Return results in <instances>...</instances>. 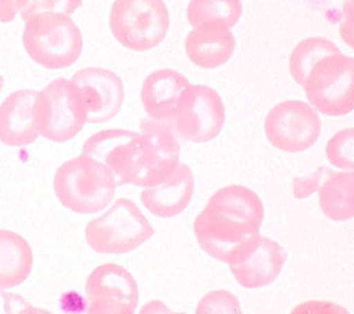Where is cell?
Wrapping results in <instances>:
<instances>
[{"label":"cell","instance_id":"1","mask_svg":"<svg viewBox=\"0 0 354 314\" xmlns=\"http://www.w3.org/2000/svg\"><path fill=\"white\" fill-rule=\"evenodd\" d=\"M82 155L103 163L117 186L151 188L163 183L180 164V144L166 122L142 119L140 132L100 130L83 144Z\"/></svg>","mask_w":354,"mask_h":314},{"label":"cell","instance_id":"2","mask_svg":"<svg viewBox=\"0 0 354 314\" xmlns=\"http://www.w3.org/2000/svg\"><path fill=\"white\" fill-rule=\"evenodd\" d=\"M263 217V202L254 191L243 186H227L208 199L193 229L203 251L228 264L241 246L260 235Z\"/></svg>","mask_w":354,"mask_h":314},{"label":"cell","instance_id":"3","mask_svg":"<svg viewBox=\"0 0 354 314\" xmlns=\"http://www.w3.org/2000/svg\"><path fill=\"white\" fill-rule=\"evenodd\" d=\"M117 187L114 174L99 160L84 155L61 164L54 178V191L61 205L79 215L106 209Z\"/></svg>","mask_w":354,"mask_h":314},{"label":"cell","instance_id":"4","mask_svg":"<svg viewBox=\"0 0 354 314\" xmlns=\"http://www.w3.org/2000/svg\"><path fill=\"white\" fill-rule=\"evenodd\" d=\"M24 23L23 45L37 65L57 70L72 66L80 58L83 37L71 16L42 13Z\"/></svg>","mask_w":354,"mask_h":314},{"label":"cell","instance_id":"5","mask_svg":"<svg viewBox=\"0 0 354 314\" xmlns=\"http://www.w3.org/2000/svg\"><path fill=\"white\" fill-rule=\"evenodd\" d=\"M155 235L149 220L138 205L120 198L102 216L87 223L84 236L87 244L100 254H127L137 250Z\"/></svg>","mask_w":354,"mask_h":314},{"label":"cell","instance_id":"6","mask_svg":"<svg viewBox=\"0 0 354 314\" xmlns=\"http://www.w3.org/2000/svg\"><path fill=\"white\" fill-rule=\"evenodd\" d=\"M109 24L113 37L122 47L147 52L166 38L170 16L163 0H115Z\"/></svg>","mask_w":354,"mask_h":314},{"label":"cell","instance_id":"7","mask_svg":"<svg viewBox=\"0 0 354 314\" xmlns=\"http://www.w3.org/2000/svg\"><path fill=\"white\" fill-rule=\"evenodd\" d=\"M34 117L39 137L57 144L76 138L87 122L76 88L66 79H57L37 92Z\"/></svg>","mask_w":354,"mask_h":314},{"label":"cell","instance_id":"8","mask_svg":"<svg viewBox=\"0 0 354 314\" xmlns=\"http://www.w3.org/2000/svg\"><path fill=\"white\" fill-rule=\"evenodd\" d=\"M304 90L315 110L329 117L354 111V58L342 52L321 59L309 72Z\"/></svg>","mask_w":354,"mask_h":314},{"label":"cell","instance_id":"9","mask_svg":"<svg viewBox=\"0 0 354 314\" xmlns=\"http://www.w3.org/2000/svg\"><path fill=\"white\" fill-rule=\"evenodd\" d=\"M322 122L315 108L287 100L270 110L264 121L266 137L279 150L299 153L311 149L321 137Z\"/></svg>","mask_w":354,"mask_h":314},{"label":"cell","instance_id":"10","mask_svg":"<svg viewBox=\"0 0 354 314\" xmlns=\"http://www.w3.org/2000/svg\"><path fill=\"white\" fill-rule=\"evenodd\" d=\"M86 314H136L140 291L136 278L118 264H102L86 281Z\"/></svg>","mask_w":354,"mask_h":314},{"label":"cell","instance_id":"11","mask_svg":"<svg viewBox=\"0 0 354 314\" xmlns=\"http://www.w3.org/2000/svg\"><path fill=\"white\" fill-rule=\"evenodd\" d=\"M227 121L223 99L208 86H192L190 92L170 126L187 142L205 144L215 139Z\"/></svg>","mask_w":354,"mask_h":314},{"label":"cell","instance_id":"12","mask_svg":"<svg viewBox=\"0 0 354 314\" xmlns=\"http://www.w3.org/2000/svg\"><path fill=\"white\" fill-rule=\"evenodd\" d=\"M286 261L287 253L281 244L257 235L231 255L228 265L241 286L259 289L279 278Z\"/></svg>","mask_w":354,"mask_h":314},{"label":"cell","instance_id":"13","mask_svg":"<svg viewBox=\"0 0 354 314\" xmlns=\"http://www.w3.org/2000/svg\"><path fill=\"white\" fill-rule=\"evenodd\" d=\"M71 83L80 97L87 122L104 124L120 111L125 96L124 84L113 70L83 68L71 77Z\"/></svg>","mask_w":354,"mask_h":314},{"label":"cell","instance_id":"14","mask_svg":"<svg viewBox=\"0 0 354 314\" xmlns=\"http://www.w3.org/2000/svg\"><path fill=\"white\" fill-rule=\"evenodd\" d=\"M192 83L180 72L160 69L151 73L142 84L141 100L151 119L170 124L180 111Z\"/></svg>","mask_w":354,"mask_h":314},{"label":"cell","instance_id":"15","mask_svg":"<svg viewBox=\"0 0 354 314\" xmlns=\"http://www.w3.org/2000/svg\"><path fill=\"white\" fill-rule=\"evenodd\" d=\"M37 92L17 90L0 104V142L12 148L34 144L39 133L34 117Z\"/></svg>","mask_w":354,"mask_h":314},{"label":"cell","instance_id":"16","mask_svg":"<svg viewBox=\"0 0 354 314\" xmlns=\"http://www.w3.org/2000/svg\"><path fill=\"white\" fill-rule=\"evenodd\" d=\"M194 194V174L187 164H179L159 186L144 188L141 201L149 213L158 217L180 215L192 202Z\"/></svg>","mask_w":354,"mask_h":314},{"label":"cell","instance_id":"17","mask_svg":"<svg viewBox=\"0 0 354 314\" xmlns=\"http://www.w3.org/2000/svg\"><path fill=\"white\" fill-rule=\"evenodd\" d=\"M235 45L231 28L224 26H203L194 28L187 35L186 52L196 66L216 69L231 59Z\"/></svg>","mask_w":354,"mask_h":314},{"label":"cell","instance_id":"18","mask_svg":"<svg viewBox=\"0 0 354 314\" xmlns=\"http://www.w3.org/2000/svg\"><path fill=\"white\" fill-rule=\"evenodd\" d=\"M34 253L16 232L0 229V291L21 285L31 274Z\"/></svg>","mask_w":354,"mask_h":314},{"label":"cell","instance_id":"19","mask_svg":"<svg viewBox=\"0 0 354 314\" xmlns=\"http://www.w3.org/2000/svg\"><path fill=\"white\" fill-rule=\"evenodd\" d=\"M319 193V205L326 217L335 222L354 219V173L325 170Z\"/></svg>","mask_w":354,"mask_h":314},{"label":"cell","instance_id":"20","mask_svg":"<svg viewBox=\"0 0 354 314\" xmlns=\"http://www.w3.org/2000/svg\"><path fill=\"white\" fill-rule=\"evenodd\" d=\"M241 0H190L187 19L197 28L203 26H224L232 28L242 16Z\"/></svg>","mask_w":354,"mask_h":314},{"label":"cell","instance_id":"21","mask_svg":"<svg viewBox=\"0 0 354 314\" xmlns=\"http://www.w3.org/2000/svg\"><path fill=\"white\" fill-rule=\"evenodd\" d=\"M340 54L337 45L324 37H311L301 41L290 57V73L292 79L304 87L305 80L314 66L324 58Z\"/></svg>","mask_w":354,"mask_h":314},{"label":"cell","instance_id":"22","mask_svg":"<svg viewBox=\"0 0 354 314\" xmlns=\"http://www.w3.org/2000/svg\"><path fill=\"white\" fill-rule=\"evenodd\" d=\"M326 157L335 167L354 173V128L333 135L326 145Z\"/></svg>","mask_w":354,"mask_h":314},{"label":"cell","instance_id":"23","mask_svg":"<svg viewBox=\"0 0 354 314\" xmlns=\"http://www.w3.org/2000/svg\"><path fill=\"white\" fill-rule=\"evenodd\" d=\"M17 13L26 21L42 13H64L71 16L83 3V0H16Z\"/></svg>","mask_w":354,"mask_h":314},{"label":"cell","instance_id":"24","mask_svg":"<svg viewBox=\"0 0 354 314\" xmlns=\"http://www.w3.org/2000/svg\"><path fill=\"white\" fill-rule=\"evenodd\" d=\"M196 314H243L238 297L224 289L212 291L203 296Z\"/></svg>","mask_w":354,"mask_h":314},{"label":"cell","instance_id":"25","mask_svg":"<svg viewBox=\"0 0 354 314\" xmlns=\"http://www.w3.org/2000/svg\"><path fill=\"white\" fill-rule=\"evenodd\" d=\"M290 314H350V311L333 302L308 300L295 306Z\"/></svg>","mask_w":354,"mask_h":314},{"label":"cell","instance_id":"26","mask_svg":"<svg viewBox=\"0 0 354 314\" xmlns=\"http://www.w3.org/2000/svg\"><path fill=\"white\" fill-rule=\"evenodd\" d=\"M5 300V311L6 314H54L50 310L34 307L27 300L13 293H2Z\"/></svg>","mask_w":354,"mask_h":314},{"label":"cell","instance_id":"27","mask_svg":"<svg viewBox=\"0 0 354 314\" xmlns=\"http://www.w3.org/2000/svg\"><path fill=\"white\" fill-rule=\"evenodd\" d=\"M325 167H321L317 173L304 177V178H295L294 179V194L297 198H306L313 195L315 191H318L321 186V179L325 174Z\"/></svg>","mask_w":354,"mask_h":314},{"label":"cell","instance_id":"28","mask_svg":"<svg viewBox=\"0 0 354 314\" xmlns=\"http://www.w3.org/2000/svg\"><path fill=\"white\" fill-rule=\"evenodd\" d=\"M343 19L339 27L343 42L354 50V0H346L343 3Z\"/></svg>","mask_w":354,"mask_h":314},{"label":"cell","instance_id":"29","mask_svg":"<svg viewBox=\"0 0 354 314\" xmlns=\"http://www.w3.org/2000/svg\"><path fill=\"white\" fill-rule=\"evenodd\" d=\"M17 16L16 0H0V23H12Z\"/></svg>","mask_w":354,"mask_h":314},{"label":"cell","instance_id":"30","mask_svg":"<svg viewBox=\"0 0 354 314\" xmlns=\"http://www.w3.org/2000/svg\"><path fill=\"white\" fill-rule=\"evenodd\" d=\"M138 314H185V313H176L171 311L163 302L160 300H151L145 303Z\"/></svg>","mask_w":354,"mask_h":314},{"label":"cell","instance_id":"31","mask_svg":"<svg viewBox=\"0 0 354 314\" xmlns=\"http://www.w3.org/2000/svg\"><path fill=\"white\" fill-rule=\"evenodd\" d=\"M3 83H5V80H3V76L0 75V92H2V88H3Z\"/></svg>","mask_w":354,"mask_h":314}]
</instances>
